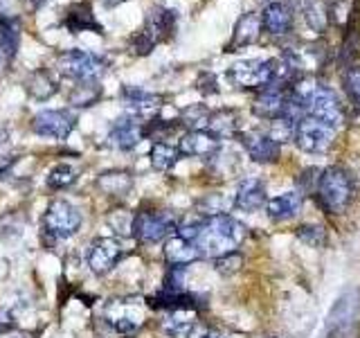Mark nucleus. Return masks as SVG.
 <instances>
[{
	"label": "nucleus",
	"instance_id": "obj_1",
	"mask_svg": "<svg viewBox=\"0 0 360 338\" xmlns=\"http://www.w3.org/2000/svg\"><path fill=\"white\" fill-rule=\"evenodd\" d=\"M243 237L245 228L236 219L228 214H210V217H202L200 230L191 244L198 248L200 257H223L234 253Z\"/></svg>",
	"mask_w": 360,
	"mask_h": 338
},
{
	"label": "nucleus",
	"instance_id": "obj_2",
	"mask_svg": "<svg viewBox=\"0 0 360 338\" xmlns=\"http://www.w3.org/2000/svg\"><path fill=\"white\" fill-rule=\"evenodd\" d=\"M360 320V291L347 289L333 302L322 327V338H352Z\"/></svg>",
	"mask_w": 360,
	"mask_h": 338
},
{
	"label": "nucleus",
	"instance_id": "obj_3",
	"mask_svg": "<svg viewBox=\"0 0 360 338\" xmlns=\"http://www.w3.org/2000/svg\"><path fill=\"white\" fill-rule=\"evenodd\" d=\"M176 27V11L169 7H153L146 14L144 27L131 39V50L135 54H149L158 43L167 41L174 34Z\"/></svg>",
	"mask_w": 360,
	"mask_h": 338
},
{
	"label": "nucleus",
	"instance_id": "obj_4",
	"mask_svg": "<svg viewBox=\"0 0 360 338\" xmlns=\"http://www.w3.org/2000/svg\"><path fill=\"white\" fill-rule=\"evenodd\" d=\"M318 196L322 208L331 214H342L354 196V180L342 167L324 169L318 178Z\"/></svg>",
	"mask_w": 360,
	"mask_h": 338
},
{
	"label": "nucleus",
	"instance_id": "obj_5",
	"mask_svg": "<svg viewBox=\"0 0 360 338\" xmlns=\"http://www.w3.org/2000/svg\"><path fill=\"white\" fill-rule=\"evenodd\" d=\"M104 323L115 334L131 336L144 323V300L142 298H115L104 307Z\"/></svg>",
	"mask_w": 360,
	"mask_h": 338
},
{
	"label": "nucleus",
	"instance_id": "obj_6",
	"mask_svg": "<svg viewBox=\"0 0 360 338\" xmlns=\"http://www.w3.org/2000/svg\"><path fill=\"white\" fill-rule=\"evenodd\" d=\"M59 70L75 79L77 84H90L104 75L106 61L99 54L88 52V50H68L59 54Z\"/></svg>",
	"mask_w": 360,
	"mask_h": 338
},
{
	"label": "nucleus",
	"instance_id": "obj_7",
	"mask_svg": "<svg viewBox=\"0 0 360 338\" xmlns=\"http://www.w3.org/2000/svg\"><path fill=\"white\" fill-rule=\"evenodd\" d=\"M79 225H82V212L65 199L52 201L43 214V230L52 239H70L72 234H77Z\"/></svg>",
	"mask_w": 360,
	"mask_h": 338
},
{
	"label": "nucleus",
	"instance_id": "obj_8",
	"mask_svg": "<svg viewBox=\"0 0 360 338\" xmlns=\"http://www.w3.org/2000/svg\"><path fill=\"white\" fill-rule=\"evenodd\" d=\"M228 77L236 86L245 88V90L268 88L270 84H275V79H277V63L270 59L236 61L228 70Z\"/></svg>",
	"mask_w": 360,
	"mask_h": 338
},
{
	"label": "nucleus",
	"instance_id": "obj_9",
	"mask_svg": "<svg viewBox=\"0 0 360 338\" xmlns=\"http://www.w3.org/2000/svg\"><path fill=\"white\" fill-rule=\"evenodd\" d=\"M131 230L142 244H158L169 239L178 230V221L172 212H162V210L140 212L138 217H133Z\"/></svg>",
	"mask_w": 360,
	"mask_h": 338
},
{
	"label": "nucleus",
	"instance_id": "obj_10",
	"mask_svg": "<svg viewBox=\"0 0 360 338\" xmlns=\"http://www.w3.org/2000/svg\"><path fill=\"white\" fill-rule=\"evenodd\" d=\"M297 146L307 154H324L329 151V146L333 144L335 129L329 127L315 118H302L295 124V133H292Z\"/></svg>",
	"mask_w": 360,
	"mask_h": 338
},
{
	"label": "nucleus",
	"instance_id": "obj_11",
	"mask_svg": "<svg viewBox=\"0 0 360 338\" xmlns=\"http://www.w3.org/2000/svg\"><path fill=\"white\" fill-rule=\"evenodd\" d=\"M77 118L70 111L63 108H52V111H41L39 115L32 120V131L41 135V138H54V140H65L70 131L75 129Z\"/></svg>",
	"mask_w": 360,
	"mask_h": 338
},
{
	"label": "nucleus",
	"instance_id": "obj_12",
	"mask_svg": "<svg viewBox=\"0 0 360 338\" xmlns=\"http://www.w3.org/2000/svg\"><path fill=\"white\" fill-rule=\"evenodd\" d=\"M122 259V244L110 237H99L88 248V266L95 275H106Z\"/></svg>",
	"mask_w": 360,
	"mask_h": 338
},
{
	"label": "nucleus",
	"instance_id": "obj_13",
	"mask_svg": "<svg viewBox=\"0 0 360 338\" xmlns=\"http://www.w3.org/2000/svg\"><path fill=\"white\" fill-rule=\"evenodd\" d=\"M219 146H221V138H217L207 129H198V131H187L180 138L178 151L194 158H210L219 151Z\"/></svg>",
	"mask_w": 360,
	"mask_h": 338
},
{
	"label": "nucleus",
	"instance_id": "obj_14",
	"mask_svg": "<svg viewBox=\"0 0 360 338\" xmlns=\"http://www.w3.org/2000/svg\"><path fill=\"white\" fill-rule=\"evenodd\" d=\"M122 97L127 101V108L131 113L133 120H138L140 124L146 120H153L160 111V97H155L151 93H144L138 88H124Z\"/></svg>",
	"mask_w": 360,
	"mask_h": 338
},
{
	"label": "nucleus",
	"instance_id": "obj_15",
	"mask_svg": "<svg viewBox=\"0 0 360 338\" xmlns=\"http://www.w3.org/2000/svg\"><path fill=\"white\" fill-rule=\"evenodd\" d=\"M239 138L245 146L248 156L257 163H275L279 158V142H275L268 133L248 131V133H239Z\"/></svg>",
	"mask_w": 360,
	"mask_h": 338
},
{
	"label": "nucleus",
	"instance_id": "obj_16",
	"mask_svg": "<svg viewBox=\"0 0 360 338\" xmlns=\"http://www.w3.org/2000/svg\"><path fill=\"white\" fill-rule=\"evenodd\" d=\"M142 138H144V127L138 120H133L131 115L117 120L110 127V133H108L110 144L117 146V149H122V151H129V149H133V146H138V142Z\"/></svg>",
	"mask_w": 360,
	"mask_h": 338
},
{
	"label": "nucleus",
	"instance_id": "obj_17",
	"mask_svg": "<svg viewBox=\"0 0 360 338\" xmlns=\"http://www.w3.org/2000/svg\"><path fill=\"white\" fill-rule=\"evenodd\" d=\"M259 34H262V16L255 14V11H248V14H243L239 20H236L228 50L234 52V50L248 48V45H252L259 39Z\"/></svg>",
	"mask_w": 360,
	"mask_h": 338
},
{
	"label": "nucleus",
	"instance_id": "obj_18",
	"mask_svg": "<svg viewBox=\"0 0 360 338\" xmlns=\"http://www.w3.org/2000/svg\"><path fill=\"white\" fill-rule=\"evenodd\" d=\"M284 108H286V90L275 84L264 88V93L255 101V113L259 118H266V120L281 118L284 115Z\"/></svg>",
	"mask_w": 360,
	"mask_h": 338
},
{
	"label": "nucleus",
	"instance_id": "obj_19",
	"mask_svg": "<svg viewBox=\"0 0 360 338\" xmlns=\"http://www.w3.org/2000/svg\"><path fill=\"white\" fill-rule=\"evenodd\" d=\"M266 203V187L259 178H245L241 180L239 189L234 196V208L243 212H255L259 208H264Z\"/></svg>",
	"mask_w": 360,
	"mask_h": 338
},
{
	"label": "nucleus",
	"instance_id": "obj_20",
	"mask_svg": "<svg viewBox=\"0 0 360 338\" xmlns=\"http://www.w3.org/2000/svg\"><path fill=\"white\" fill-rule=\"evenodd\" d=\"M196 330L194 309H174L162 318V332L169 338H189Z\"/></svg>",
	"mask_w": 360,
	"mask_h": 338
},
{
	"label": "nucleus",
	"instance_id": "obj_21",
	"mask_svg": "<svg viewBox=\"0 0 360 338\" xmlns=\"http://www.w3.org/2000/svg\"><path fill=\"white\" fill-rule=\"evenodd\" d=\"M292 25V11L288 5L279 3H268L264 14H262V27H266L270 34H275V37H281V34H286Z\"/></svg>",
	"mask_w": 360,
	"mask_h": 338
},
{
	"label": "nucleus",
	"instance_id": "obj_22",
	"mask_svg": "<svg viewBox=\"0 0 360 338\" xmlns=\"http://www.w3.org/2000/svg\"><path fill=\"white\" fill-rule=\"evenodd\" d=\"M18 48V20L0 16V73L7 70Z\"/></svg>",
	"mask_w": 360,
	"mask_h": 338
},
{
	"label": "nucleus",
	"instance_id": "obj_23",
	"mask_svg": "<svg viewBox=\"0 0 360 338\" xmlns=\"http://www.w3.org/2000/svg\"><path fill=\"white\" fill-rule=\"evenodd\" d=\"M165 257H167V262L172 264V266H187L191 262H196V259H200V253H198V248L183 239V237H169L167 244H165Z\"/></svg>",
	"mask_w": 360,
	"mask_h": 338
},
{
	"label": "nucleus",
	"instance_id": "obj_24",
	"mask_svg": "<svg viewBox=\"0 0 360 338\" xmlns=\"http://www.w3.org/2000/svg\"><path fill=\"white\" fill-rule=\"evenodd\" d=\"M63 25L70 30V34H79V32H97L101 34L104 32V27H101V23L95 18L93 9H90V5H75L68 9V14L63 18Z\"/></svg>",
	"mask_w": 360,
	"mask_h": 338
},
{
	"label": "nucleus",
	"instance_id": "obj_25",
	"mask_svg": "<svg viewBox=\"0 0 360 338\" xmlns=\"http://www.w3.org/2000/svg\"><path fill=\"white\" fill-rule=\"evenodd\" d=\"M300 208H302L300 192H284V194H279L266 203V212L273 221H286L290 217H295Z\"/></svg>",
	"mask_w": 360,
	"mask_h": 338
},
{
	"label": "nucleus",
	"instance_id": "obj_26",
	"mask_svg": "<svg viewBox=\"0 0 360 338\" xmlns=\"http://www.w3.org/2000/svg\"><path fill=\"white\" fill-rule=\"evenodd\" d=\"M97 187L108 196H124L133 187V178L127 172H104L97 178Z\"/></svg>",
	"mask_w": 360,
	"mask_h": 338
},
{
	"label": "nucleus",
	"instance_id": "obj_27",
	"mask_svg": "<svg viewBox=\"0 0 360 338\" xmlns=\"http://www.w3.org/2000/svg\"><path fill=\"white\" fill-rule=\"evenodd\" d=\"M151 167L155 169V172H169V169H174L178 158H180V151L178 146H172L167 142H155L151 146Z\"/></svg>",
	"mask_w": 360,
	"mask_h": 338
},
{
	"label": "nucleus",
	"instance_id": "obj_28",
	"mask_svg": "<svg viewBox=\"0 0 360 338\" xmlns=\"http://www.w3.org/2000/svg\"><path fill=\"white\" fill-rule=\"evenodd\" d=\"M27 93L34 99H48L56 93V82L48 70H34L27 79Z\"/></svg>",
	"mask_w": 360,
	"mask_h": 338
},
{
	"label": "nucleus",
	"instance_id": "obj_29",
	"mask_svg": "<svg viewBox=\"0 0 360 338\" xmlns=\"http://www.w3.org/2000/svg\"><path fill=\"white\" fill-rule=\"evenodd\" d=\"M207 131L217 135V138H223V135H232L236 131V115H234L232 111L212 113L210 122H207Z\"/></svg>",
	"mask_w": 360,
	"mask_h": 338
},
{
	"label": "nucleus",
	"instance_id": "obj_30",
	"mask_svg": "<svg viewBox=\"0 0 360 338\" xmlns=\"http://www.w3.org/2000/svg\"><path fill=\"white\" fill-rule=\"evenodd\" d=\"M75 180H77L75 167L61 163V165L52 167V172L48 174V178H45V183H48L50 189H65V187H70Z\"/></svg>",
	"mask_w": 360,
	"mask_h": 338
},
{
	"label": "nucleus",
	"instance_id": "obj_31",
	"mask_svg": "<svg viewBox=\"0 0 360 338\" xmlns=\"http://www.w3.org/2000/svg\"><path fill=\"white\" fill-rule=\"evenodd\" d=\"M302 9H304V20H307L315 32H322L326 27V9L320 0H304Z\"/></svg>",
	"mask_w": 360,
	"mask_h": 338
},
{
	"label": "nucleus",
	"instance_id": "obj_32",
	"mask_svg": "<svg viewBox=\"0 0 360 338\" xmlns=\"http://www.w3.org/2000/svg\"><path fill=\"white\" fill-rule=\"evenodd\" d=\"M99 95H101V90L97 88V82L77 84L75 90L70 93V104L72 106H93L99 99Z\"/></svg>",
	"mask_w": 360,
	"mask_h": 338
},
{
	"label": "nucleus",
	"instance_id": "obj_33",
	"mask_svg": "<svg viewBox=\"0 0 360 338\" xmlns=\"http://www.w3.org/2000/svg\"><path fill=\"white\" fill-rule=\"evenodd\" d=\"M210 115L212 113L205 108V106H189L183 111V122L185 127H189L191 131H198L202 127H207V122H210Z\"/></svg>",
	"mask_w": 360,
	"mask_h": 338
},
{
	"label": "nucleus",
	"instance_id": "obj_34",
	"mask_svg": "<svg viewBox=\"0 0 360 338\" xmlns=\"http://www.w3.org/2000/svg\"><path fill=\"white\" fill-rule=\"evenodd\" d=\"M297 239L304 242L311 248H322L326 244V230L322 225H300L297 228Z\"/></svg>",
	"mask_w": 360,
	"mask_h": 338
},
{
	"label": "nucleus",
	"instance_id": "obj_35",
	"mask_svg": "<svg viewBox=\"0 0 360 338\" xmlns=\"http://www.w3.org/2000/svg\"><path fill=\"white\" fill-rule=\"evenodd\" d=\"M345 90L349 99H352L356 106H360V68H349L345 73Z\"/></svg>",
	"mask_w": 360,
	"mask_h": 338
},
{
	"label": "nucleus",
	"instance_id": "obj_36",
	"mask_svg": "<svg viewBox=\"0 0 360 338\" xmlns=\"http://www.w3.org/2000/svg\"><path fill=\"white\" fill-rule=\"evenodd\" d=\"M241 255H236V253H228V255H223V257H217V270L221 275H232L236 273V270L241 268Z\"/></svg>",
	"mask_w": 360,
	"mask_h": 338
},
{
	"label": "nucleus",
	"instance_id": "obj_37",
	"mask_svg": "<svg viewBox=\"0 0 360 338\" xmlns=\"http://www.w3.org/2000/svg\"><path fill=\"white\" fill-rule=\"evenodd\" d=\"M14 315H11L7 309H0V334H9L14 330Z\"/></svg>",
	"mask_w": 360,
	"mask_h": 338
},
{
	"label": "nucleus",
	"instance_id": "obj_38",
	"mask_svg": "<svg viewBox=\"0 0 360 338\" xmlns=\"http://www.w3.org/2000/svg\"><path fill=\"white\" fill-rule=\"evenodd\" d=\"M198 330V327H196ZM194 330V334H191L189 338H228V336H223V334H217V332H196Z\"/></svg>",
	"mask_w": 360,
	"mask_h": 338
},
{
	"label": "nucleus",
	"instance_id": "obj_39",
	"mask_svg": "<svg viewBox=\"0 0 360 338\" xmlns=\"http://www.w3.org/2000/svg\"><path fill=\"white\" fill-rule=\"evenodd\" d=\"M14 338H32L30 334H18V336H14Z\"/></svg>",
	"mask_w": 360,
	"mask_h": 338
},
{
	"label": "nucleus",
	"instance_id": "obj_40",
	"mask_svg": "<svg viewBox=\"0 0 360 338\" xmlns=\"http://www.w3.org/2000/svg\"><path fill=\"white\" fill-rule=\"evenodd\" d=\"M273 3H275V0H273Z\"/></svg>",
	"mask_w": 360,
	"mask_h": 338
}]
</instances>
